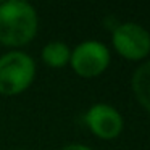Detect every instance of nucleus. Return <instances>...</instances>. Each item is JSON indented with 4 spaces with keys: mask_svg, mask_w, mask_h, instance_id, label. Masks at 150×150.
I'll list each match as a JSON object with an SVG mask.
<instances>
[{
    "mask_svg": "<svg viewBox=\"0 0 150 150\" xmlns=\"http://www.w3.org/2000/svg\"><path fill=\"white\" fill-rule=\"evenodd\" d=\"M39 16L26 0L0 2V44L7 47L28 45L37 36Z\"/></svg>",
    "mask_w": 150,
    "mask_h": 150,
    "instance_id": "1",
    "label": "nucleus"
},
{
    "mask_svg": "<svg viewBox=\"0 0 150 150\" xmlns=\"http://www.w3.org/2000/svg\"><path fill=\"white\" fill-rule=\"evenodd\" d=\"M36 62L26 52L10 50L0 57V95H20L36 78Z\"/></svg>",
    "mask_w": 150,
    "mask_h": 150,
    "instance_id": "2",
    "label": "nucleus"
},
{
    "mask_svg": "<svg viewBox=\"0 0 150 150\" xmlns=\"http://www.w3.org/2000/svg\"><path fill=\"white\" fill-rule=\"evenodd\" d=\"M111 47L127 62H145L150 55V31L136 21L118 23L111 31Z\"/></svg>",
    "mask_w": 150,
    "mask_h": 150,
    "instance_id": "3",
    "label": "nucleus"
},
{
    "mask_svg": "<svg viewBox=\"0 0 150 150\" xmlns=\"http://www.w3.org/2000/svg\"><path fill=\"white\" fill-rule=\"evenodd\" d=\"M111 63V50L97 39H87L71 49L69 66L78 76L92 79L103 74Z\"/></svg>",
    "mask_w": 150,
    "mask_h": 150,
    "instance_id": "4",
    "label": "nucleus"
},
{
    "mask_svg": "<svg viewBox=\"0 0 150 150\" xmlns=\"http://www.w3.org/2000/svg\"><path fill=\"white\" fill-rule=\"evenodd\" d=\"M84 123L95 137L102 140H113L123 132L124 118L113 105L97 102L84 113Z\"/></svg>",
    "mask_w": 150,
    "mask_h": 150,
    "instance_id": "5",
    "label": "nucleus"
},
{
    "mask_svg": "<svg viewBox=\"0 0 150 150\" xmlns=\"http://www.w3.org/2000/svg\"><path fill=\"white\" fill-rule=\"evenodd\" d=\"M131 89L137 103L150 115V60L142 62L131 76Z\"/></svg>",
    "mask_w": 150,
    "mask_h": 150,
    "instance_id": "6",
    "label": "nucleus"
},
{
    "mask_svg": "<svg viewBox=\"0 0 150 150\" xmlns=\"http://www.w3.org/2000/svg\"><path fill=\"white\" fill-rule=\"evenodd\" d=\"M40 58L49 68H55V69L65 68V66L69 65L71 49L63 40H50L42 47Z\"/></svg>",
    "mask_w": 150,
    "mask_h": 150,
    "instance_id": "7",
    "label": "nucleus"
},
{
    "mask_svg": "<svg viewBox=\"0 0 150 150\" xmlns=\"http://www.w3.org/2000/svg\"><path fill=\"white\" fill-rule=\"evenodd\" d=\"M62 150H94L92 147L86 145V144H68V145H65Z\"/></svg>",
    "mask_w": 150,
    "mask_h": 150,
    "instance_id": "8",
    "label": "nucleus"
},
{
    "mask_svg": "<svg viewBox=\"0 0 150 150\" xmlns=\"http://www.w3.org/2000/svg\"><path fill=\"white\" fill-rule=\"evenodd\" d=\"M20 150H24V149H20Z\"/></svg>",
    "mask_w": 150,
    "mask_h": 150,
    "instance_id": "9",
    "label": "nucleus"
}]
</instances>
